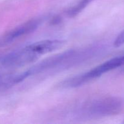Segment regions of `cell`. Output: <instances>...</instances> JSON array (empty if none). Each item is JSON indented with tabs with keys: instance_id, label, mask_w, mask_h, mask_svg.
Segmentation results:
<instances>
[{
	"instance_id": "cell-1",
	"label": "cell",
	"mask_w": 124,
	"mask_h": 124,
	"mask_svg": "<svg viewBox=\"0 0 124 124\" xmlns=\"http://www.w3.org/2000/svg\"><path fill=\"white\" fill-rule=\"evenodd\" d=\"M124 106V99L119 97L101 98L84 104L79 109L78 114L81 117L88 118L113 116L119 113Z\"/></svg>"
},
{
	"instance_id": "cell-2",
	"label": "cell",
	"mask_w": 124,
	"mask_h": 124,
	"mask_svg": "<svg viewBox=\"0 0 124 124\" xmlns=\"http://www.w3.org/2000/svg\"><path fill=\"white\" fill-rule=\"evenodd\" d=\"M39 57L27 46L8 53L0 59L2 65L7 68H18L37 60Z\"/></svg>"
},
{
	"instance_id": "cell-3",
	"label": "cell",
	"mask_w": 124,
	"mask_h": 124,
	"mask_svg": "<svg viewBox=\"0 0 124 124\" xmlns=\"http://www.w3.org/2000/svg\"><path fill=\"white\" fill-rule=\"evenodd\" d=\"M42 21L43 18H34L16 27L5 35L3 42L8 43L18 38L33 32L39 27Z\"/></svg>"
},
{
	"instance_id": "cell-4",
	"label": "cell",
	"mask_w": 124,
	"mask_h": 124,
	"mask_svg": "<svg viewBox=\"0 0 124 124\" xmlns=\"http://www.w3.org/2000/svg\"><path fill=\"white\" fill-rule=\"evenodd\" d=\"M65 41L61 39H46L37 41L27 46V47L38 56L58 50L65 45Z\"/></svg>"
},
{
	"instance_id": "cell-5",
	"label": "cell",
	"mask_w": 124,
	"mask_h": 124,
	"mask_svg": "<svg viewBox=\"0 0 124 124\" xmlns=\"http://www.w3.org/2000/svg\"><path fill=\"white\" fill-rule=\"evenodd\" d=\"M94 0H81L78 4L69 8L66 12L67 15L70 18H73L82 12L88 5Z\"/></svg>"
},
{
	"instance_id": "cell-6",
	"label": "cell",
	"mask_w": 124,
	"mask_h": 124,
	"mask_svg": "<svg viewBox=\"0 0 124 124\" xmlns=\"http://www.w3.org/2000/svg\"><path fill=\"white\" fill-rule=\"evenodd\" d=\"M123 45H124V30L120 33L114 41V46L116 47H119Z\"/></svg>"
},
{
	"instance_id": "cell-7",
	"label": "cell",
	"mask_w": 124,
	"mask_h": 124,
	"mask_svg": "<svg viewBox=\"0 0 124 124\" xmlns=\"http://www.w3.org/2000/svg\"><path fill=\"white\" fill-rule=\"evenodd\" d=\"M0 90H1V76H0Z\"/></svg>"
}]
</instances>
